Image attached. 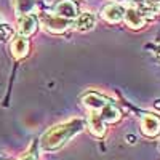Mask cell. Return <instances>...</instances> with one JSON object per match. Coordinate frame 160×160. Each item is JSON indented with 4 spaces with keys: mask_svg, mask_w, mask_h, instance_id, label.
I'll return each instance as SVG.
<instances>
[{
    "mask_svg": "<svg viewBox=\"0 0 160 160\" xmlns=\"http://www.w3.org/2000/svg\"><path fill=\"white\" fill-rule=\"evenodd\" d=\"M53 15L72 21L78 16V10H77V5L74 0H58L53 5Z\"/></svg>",
    "mask_w": 160,
    "mask_h": 160,
    "instance_id": "7a4b0ae2",
    "label": "cell"
},
{
    "mask_svg": "<svg viewBox=\"0 0 160 160\" xmlns=\"http://www.w3.org/2000/svg\"><path fill=\"white\" fill-rule=\"evenodd\" d=\"M95 24H96V18H95V15H91V13H80L75 19V28L78 31L93 29Z\"/></svg>",
    "mask_w": 160,
    "mask_h": 160,
    "instance_id": "ba28073f",
    "label": "cell"
},
{
    "mask_svg": "<svg viewBox=\"0 0 160 160\" xmlns=\"http://www.w3.org/2000/svg\"><path fill=\"white\" fill-rule=\"evenodd\" d=\"M123 16H125V19H127V22H128L130 28L138 29V28H142V26L146 24L144 15H141V13H139L138 10L130 8V10H127V11H125V15H123Z\"/></svg>",
    "mask_w": 160,
    "mask_h": 160,
    "instance_id": "9c48e42d",
    "label": "cell"
},
{
    "mask_svg": "<svg viewBox=\"0 0 160 160\" xmlns=\"http://www.w3.org/2000/svg\"><path fill=\"white\" fill-rule=\"evenodd\" d=\"M123 15H125V11L120 8L118 5H115V3H111V5H108L102 10V18L108 22H118V21H122Z\"/></svg>",
    "mask_w": 160,
    "mask_h": 160,
    "instance_id": "52a82bcc",
    "label": "cell"
},
{
    "mask_svg": "<svg viewBox=\"0 0 160 160\" xmlns=\"http://www.w3.org/2000/svg\"><path fill=\"white\" fill-rule=\"evenodd\" d=\"M83 128V122L82 120H69L66 123H61L58 127H53L51 130H48L43 138H42V148L45 151H55L59 149L62 144L68 142L75 133H78Z\"/></svg>",
    "mask_w": 160,
    "mask_h": 160,
    "instance_id": "6da1fadb",
    "label": "cell"
},
{
    "mask_svg": "<svg viewBox=\"0 0 160 160\" xmlns=\"http://www.w3.org/2000/svg\"><path fill=\"white\" fill-rule=\"evenodd\" d=\"M125 139H127V142H130V144H135V136L130 135V136H127Z\"/></svg>",
    "mask_w": 160,
    "mask_h": 160,
    "instance_id": "4fadbf2b",
    "label": "cell"
},
{
    "mask_svg": "<svg viewBox=\"0 0 160 160\" xmlns=\"http://www.w3.org/2000/svg\"><path fill=\"white\" fill-rule=\"evenodd\" d=\"M13 3H15V10H16L18 16L29 15V13L34 10V7H35L34 0H13Z\"/></svg>",
    "mask_w": 160,
    "mask_h": 160,
    "instance_id": "8fae6325",
    "label": "cell"
},
{
    "mask_svg": "<svg viewBox=\"0 0 160 160\" xmlns=\"http://www.w3.org/2000/svg\"><path fill=\"white\" fill-rule=\"evenodd\" d=\"M141 130L146 136L149 138H154L160 133V118L157 115H152V114H146L142 115V120H141Z\"/></svg>",
    "mask_w": 160,
    "mask_h": 160,
    "instance_id": "277c9868",
    "label": "cell"
},
{
    "mask_svg": "<svg viewBox=\"0 0 160 160\" xmlns=\"http://www.w3.org/2000/svg\"><path fill=\"white\" fill-rule=\"evenodd\" d=\"M88 125H90V130L95 133L96 136H102L104 133H106V123H104V120L96 114V112H93L88 118Z\"/></svg>",
    "mask_w": 160,
    "mask_h": 160,
    "instance_id": "30bf717a",
    "label": "cell"
},
{
    "mask_svg": "<svg viewBox=\"0 0 160 160\" xmlns=\"http://www.w3.org/2000/svg\"><path fill=\"white\" fill-rule=\"evenodd\" d=\"M42 24L51 32H64L72 22L69 19H64V18L56 16V15H43L42 16Z\"/></svg>",
    "mask_w": 160,
    "mask_h": 160,
    "instance_id": "3957f363",
    "label": "cell"
},
{
    "mask_svg": "<svg viewBox=\"0 0 160 160\" xmlns=\"http://www.w3.org/2000/svg\"><path fill=\"white\" fill-rule=\"evenodd\" d=\"M155 102H157V104H155V106H157V108H158V109H160V99H158V101H155Z\"/></svg>",
    "mask_w": 160,
    "mask_h": 160,
    "instance_id": "5bb4252c",
    "label": "cell"
},
{
    "mask_svg": "<svg viewBox=\"0 0 160 160\" xmlns=\"http://www.w3.org/2000/svg\"><path fill=\"white\" fill-rule=\"evenodd\" d=\"M11 55L15 56L16 59H21V58H26L29 55V40L28 37H16L15 40L11 42Z\"/></svg>",
    "mask_w": 160,
    "mask_h": 160,
    "instance_id": "8992f818",
    "label": "cell"
},
{
    "mask_svg": "<svg viewBox=\"0 0 160 160\" xmlns=\"http://www.w3.org/2000/svg\"><path fill=\"white\" fill-rule=\"evenodd\" d=\"M37 24H38V21H37V18L34 15H31V13L29 15H22L18 19V32H19V35L31 37L37 31Z\"/></svg>",
    "mask_w": 160,
    "mask_h": 160,
    "instance_id": "5b68a950",
    "label": "cell"
},
{
    "mask_svg": "<svg viewBox=\"0 0 160 160\" xmlns=\"http://www.w3.org/2000/svg\"><path fill=\"white\" fill-rule=\"evenodd\" d=\"M13 35V29L7 24H0V40H8Z\"/></svg>",
    "mask_w": 160,
    "mask_h": 160,
    "instance_id": "7c38bea8",
    "label": "cell"
}]
</instances>
